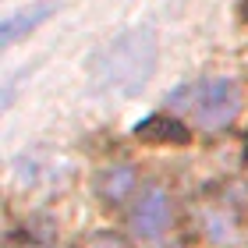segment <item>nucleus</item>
<instances>
[{
    "mask_svg": "<svg viewBox=\"0 0 248 248\" xmlns=\"http://www.w3.org/2000/svg\"><path fill=\"white\" fill-rule=\"evenodd\" d=\"M241 82L231 75H213L199 82H185L167 96V110L181 114L199 135H223L241 114Z\"/></svg>",
    "mask_w": 248,
    "mask_h": 248,
    "instance_id": "obj_1",
    "label": "nucleus"
},
{
    "mask_svg": "<svg viewBox=\"0 0 248 248\" xmlns=\"http://www.w3.org/2000/svg\"><path fill=\"white\" fill-rule=\"evenodd\" d=\"M174 223H177V202L163 185H149L131 199L128 234L135 241H160Z\"/></svg>",
    "mask_w": 248,
    "mask_h": 248,
    "instance_id": "obj_2",
    "label": "nucleus"
},
{
    "mask_svg": "<svg viewBox=\"0 0 248 248\" xmlns=\"http://www.w3.org/2000/svg\"><path fill=\"white\" fill-rule=\"evenodd\" d=\"M135 139L142 145H188L195 139V128L181 114L160 110V114H149L135 124Z\"/></svg>",
    "mask_w": 248,
    "mask_h": 248,
    "instance_id": "obj_3",
    "label": "nucleus"
},
{
    "mask_svg": "<svg viewBox=\"0 0 248 248\" xmlns=\"http://www.w3.org/2000/svg\"><path fill=\"white\" fill-rule=\"evenodd\" d=\"M93 191L107 206H124L128 199L139 195V170H135L131 163H110L96 174Z\"/></svg>",
    "mask_w": 248,
    "mask_h": 248,
    "instance_id": "obj_4",
    "label": "nucleus"
},
{
    "mask_svg": "<svg viewBox=\"0 0 248 248\" xmlns=\"http://www.w3.org/2000/svg\"><path fill=\"white\" fill-rule=\"evenodd\" d=\"M57 7H61V0H36L32 7L15 11L11 18H4V46H15L21 36H29L36 25H43Z\"/></svg>",
    "mask_w": 248,
    "mask_h": 248,
    "instance_id": "obj_5",
    "label": "nucleus"
},
{
    "mask_svg": "<svg viewBox=\"0 0 248 248\" xmlns=\"http://www.w3.org/2000/svg\"><path fill=\"white\" fill-rule=\"evenodd\" d=\"M202 231L213 245H238L241 241V223L227 206H209L202 213Z\"/></svg>",
    "mask_w": 248,
    "mask_h": 248,
    "instance_id": "obj_6",
    "label": "nucleus"
},
{
    "mask_svg": "<svg viewBox=\"0 0 248 248\" xmlns=\"http://www.w3.org/2000/svg\"><path fill=\"white\" fill-rule=\"evenodd\" d=\"M82 248H135L128 238H121V234H110V231H96L89 234V238L82 241Z\"/></svg>",
    "mask_w": 248,
    "mask_h": 248,
    "instance_id": "obj_7",
    "label": "nucleus"
},
{
    "mask_svg": "<svg viewBox=\"0 0 248 248\" xmlns=\"http://www.w3.org/2000/svg\"><path fill=\"white\" fill-rule=\"evenodd\" d=\"M29 248H39V245H29Z\"/></svg>",
    "mask_w": 248,
    "mask_h": 248,
    "instance_id": "obj_8",
    "label": "nucleus"
}]
</instances>
